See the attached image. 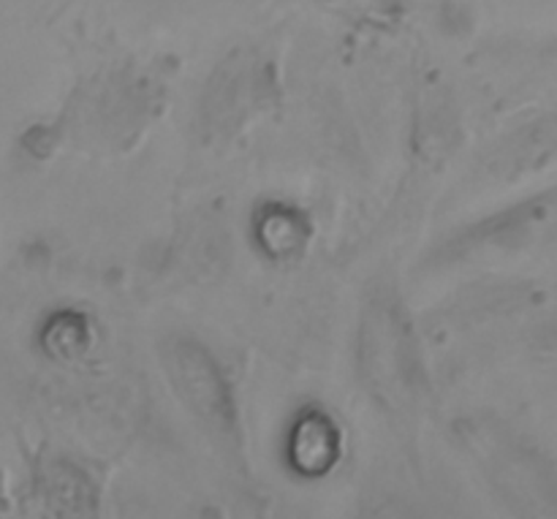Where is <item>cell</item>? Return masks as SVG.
I'll use <instances>...</instances> for the list:
<instances>
[{"label":"cell","mask_w":557,"mask_h":519,"mask_svg":"<svg viewBox=\"0 0 557 519\" xmlns=\"http://www.w3.org/2000/svg\"><path fill=\"white\" fill-rule=\"evenodd\" d=\"M332 460H335V430L326 424V419L308 417L294 435V462L305 473H319Z\"/></svg>","instance_id":"cell-1"}]
</instances>
